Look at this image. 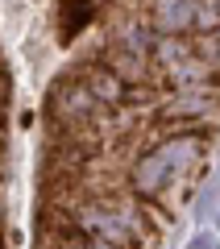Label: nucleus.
Returning <instances> with one entry per match:
<instances>
[{
  "instance_id": "6",
  "label": "nucleus",
  "mask_w": 220,
  "mask_h": 249,
  "mask_svg": "<svg viewBox=\"0 0 220 249\" xmlns=\"http://www.w3.org/2000/svg\"><path fill=\"white\" fill-rule=\"evenodd\" d=\"M216 245H220V232L216 229H200L191 237V249H216Z\"/></svg>"
},
{
  "instance_id": "3",
  "label": "nucleus",
  "mask_w": 220,
  "mask_h": 249,
  "mask_svg": "<svg viewBox=\"0 0 220 249\" xmlns=\"http://www.w3.org/2000/svg\"><path fill=\"white\" fill-rule=\"evenodd\" d=\"M71 71L79 75V79L88 83L92 91H96L100 104H108V108H125V100H129V83H125L104 58H96V54L88 50V54H79V58L71 62Z\"/></svg>"
},
{
  "instance_id": "1",
  "label": "nucleus",
  "mask_w": 220,
  "mask_h": 249,
  "mask_svg": "<svg viewBox=\"0 0 220 249\" xmlns=\"http://www.w3.org/2000/svg\"><path fill=\"white\" fill-rule=\"evenodd\" d=\"M108 112H112V108L100 104L96 91L71 71V67L54 75L50 88H46V96H42V121H46V129H62V124H96V129H100Z\"/></svg>"
},
{
  "instance_id": "2",
  "label": "nucleus",
  "mask_w": 220,
  "mask_h": 249,
  "mask_svg": "<svg viewBox=\"0 0 220 249\" xmlns=\"http://www.w3.org/2000/svg\"><path fill=\"white\" fill-rule=\"evenodd\" d=\"M92 54L104 58L129 88H133V83H158V62H154V54H146V50H133V46L116 42V37H104Z\"/></svg>"
},
{
  "instance_id": "7",
  "label": "nucleus",
  "mask_w": 220,
  "mask_h": 249,
  "mask_svg": "<svg viewBox=\"0 0 220 249\" xmlns=\"http://www.w3.org/2000/svg\"><path fill=\"white\" fill-rule=\"evenodd\" d=\"M216 224H220V212H216Z\"/></svg>"
},
{
  "instance_id": "5",
  "label": "nucleus",
  "mask_w": 220,
  "mask_h": 249,
  "mask_svg": "<svg viewBox=\"0 0 220 249\" xmlns=\"http://www.w3.org/2000/svg\"><path fill=\"white\" fill-rule=\"evenodd\" d=\"M195 191H200V196H195V220L212 224V220H216V212H220V183H216V175H212V178L203 175Z\"/></svg>"
},
{
  "instance_id": "4",
  "label": "nucleus",
  "mask_w": 220,
  "mask_h": 249,
  "mask_svg": "<svg viewBox=\"0 0 220 249\" xmlns=\"http://www.w3.org/2000/svg\"><path fill=\"white\" fill-rule=\"evenodd\" d=\"M158 83L162 88H208V91H216L212 88V83H216V67L195 50V54H187V58H179V62L158 67Z\"/></svg>"
}]
</instances>
